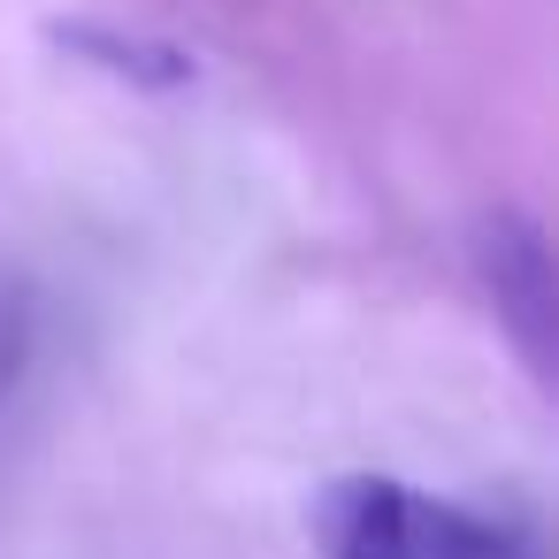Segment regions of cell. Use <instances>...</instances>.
<instances>
[{
    "instance_id": "6da1fadb",
    "label": "cell",
    "mask_w": 559,
    "mask_h": 559,
    "mask_svg": "<svg viewBox=\"0 0 559 559\" xmlns=\"http://www.w3.org/2000/svg\"><path fill=\"white\" fill-rule=\"evenodd\" d=\"M314 559H544L536 521L429 498L399 475H330L307 498Z\"/></svg>"
},
{
    "instance_id": "7a4b0ae2",
    "label": "cell",
    "mask_w": 559,
    "mask_h": 559,
    "mask_svg": "<svg viewBox=\"0 0 559 559\" xmlns=\"http://www.w3.org/2000/svg\"><path fill=\"white\" fill-rule=\"evenodd\" d=\"M475 276L490 292V314L498 330L521 345V360L536 376H551V314H559V284H551V246L536 230V215L521 207H490L475 223Z\"/></svg>"
},
{
    "instance_id": "3957f363",
    "label": "cell",
    "mask_w": 559,
    "mask_h": 559,
    "mask_svg": "<svg viewBox=\"0 0 559 559\" xmlns=\"http://www.w3.org/2000/svg\"><path fill=\"white\" fill-rule=\"evenodd\" d=\"M47 47H62L70 62L85 70H108L116 85H139V93H177L200 78V62L169 39H146V32H116L100 16H55L47 24Z\"/></svg>"
}]
</instances>
